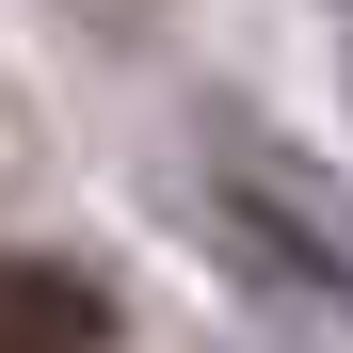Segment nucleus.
<instances>
[{
    "label": "nucleus",
    "mask_w": 353,
    "mask_h": 353,
    "mask_svg": "<svg viewBox=\"0 0 353 353\" xmlns=\"http://www.w3.org/2000/svg\"><path fill=\"white\" fill-rule=\"evenodd\" d=\"M0 353H112V289L81 257H0Z\"/></svg>",
    "instance_id": "nucleus-1"
}]
</instances>
